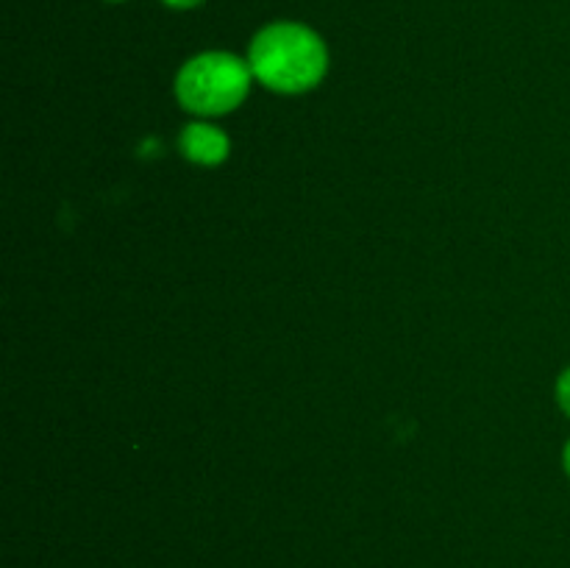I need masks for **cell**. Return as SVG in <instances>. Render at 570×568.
<instances>
[{"label":"cell","mask_w":570,"mask_h":568,"mask_svg":"<svg viewBox=\"0 0 570 568\" xmlns=\"http://www.w3.org/2000/svg\"><path fill=\"white\" fill-rule=\"evenodd\" d=\"M248 65L254 78L282 95L315 89L328 72V48L315 28L278 20L259 28L250 39Z\"/></svg>","instance_id":"obj_1"},{"label":"cell","mask_w":570,"mask_h":568,"mask_svg":"<svg viewBox=\"0 0 570 568\" xmlns=\"http://www.w3.org/2000/svg\"><path fill=\"white\" fill-rule=\"evenodd\" d=\"M562 466H566V473L570 477V440L566 443V451H562Z\"/></svg>","instance_id":"obj_6"},{"label":"cell","mask_w":570,"mask_h":568,"mask_svg":"<svg viewBox=\"0 0 570 568\" xmlns=\"http://www.w3.org/2000/svg\"><path fill=\"white\" fill-rule=\"evenodd\" d=\"M178 148L195 165L215 167L228 159L232 143H228V137L217 126H209V123H189L181 131V137H178Z\"/></svg>","instance_id":"obj_3"},{"label":"cell","mask_w":570,"mask_h":568,"mask_svg":"<svg viewBox=\"0 0 570 568\" xmlns=\"http://www.w3.org/2000/svg\"><path fill=\"white\" fill-rule=\"evenodd\" d=\"M250 65L226 50L198 53L178 70L176 98L187 111L200 117L228 115L237 109L250 89Z\"/></svg>","instance_id":"obj_2"},{"label":"cell","mask_w":570,"mask_h":568,"mask_svg":"<svg viewBox=\"0 0 570 568\" xmlns=\"http://www.w3.org/2000/svg\"><path fill=\"white\" fill-rule=\"evenodd\" d=\"M106 3H122V0H106Z\"/></svg>","instance_id":"obj_7"},{"label":"cell","mask_w":570,"mask_h":568,"mask_svg":"<svg viewBox=\"0 0 570 568\" xmlns=\"http://www.w3.org/2000/svg\"><path fill=\"white\" fill-rule=\"evenodd\" d=\"M557 404H560L562 412L570 418V365L560 373V379H557Z\"/></svg>","instance_id":"obj_4"},{"label":"cell","mask_w":570,"mask_h":568,"mask_svg":"<svg viewBox=\"0 0 570 568\" xmlns=\"http://www.w3.org/2000/svg\"><path fill=\"white\" fill-rule=\"evenodd\" d=\"M161 3H165L167 9H176V11H189V9H198V6H204L206 0H161Z\"/></svg>","instance_id":"obj_5"}]
</instances>
